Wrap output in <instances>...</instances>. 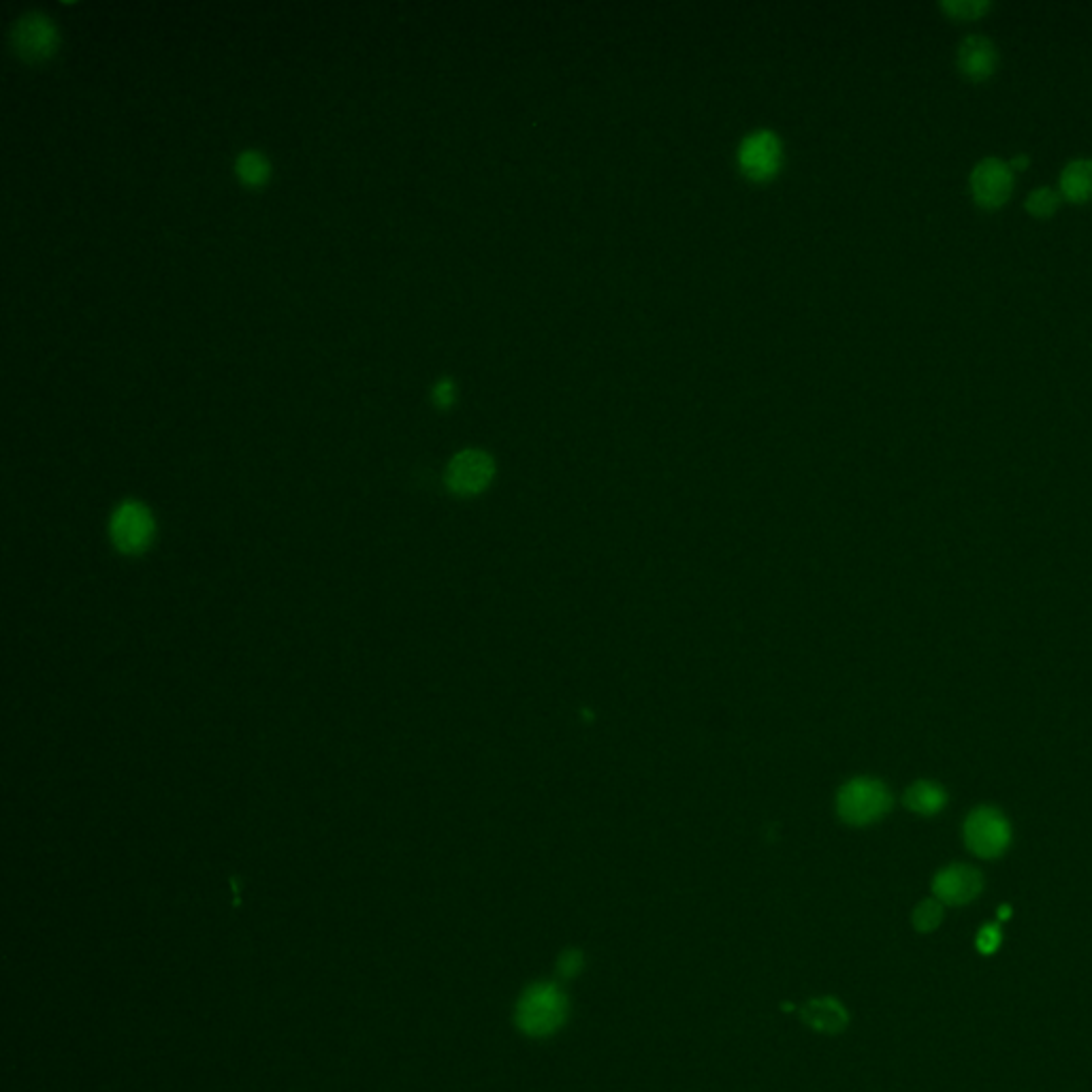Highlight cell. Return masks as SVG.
Returning <instances> with one entry per match:
<instances>
[{"label":"cell","mask_w":1092,"mask_h":1092,"mask_svg":"<svg viewBox=\"0 0 1092 1092\" xmlns=\"http://www.w3.org/2000/svg\"><path fill=\"white\" fill-rule=\"evenodd\" d=\"M892 809V793L870 777L847 781L837 793V813L849 826H868L879 822Z\"/></svg>","instance_id":"6da1fadb"},{"label":"cell","mask_w":1092,"mask_h":1092,"mask_svg":"<svg viewBox=\"0 0 1092 1092\" xmlns=\"http://www.w3.org/2000/svg\"><path fill=\"white\" fill-rule=\"evenodd\" d=\"M964 843L977 858H999L1010 849L1012 824L995 807H977L964 822Z\"/></svg>","instance_id":"7a4b0ae2"},{"label":"cell","mask_w":1092,"mask_h":1092,"mask_svg":"<svg viewBox=\"0 0 1092 1092\" xmlns=\"http://www.w3.org/2000/svg\"><path fill=\"white\" fill-rule=\"evenodd\" d=\"M971 192L983 210L1003 208L1014 192L1012 167L999 158H983L971 173Z\"/></svg>","instance_id":"3957f363"},{"label":"cell","mask_w":1092,"mask_h":1092,"mask_svg":"<svg viewBox=\"0 0 1092 1092\" xmlns=\"http://www.w3.org/2000/svg\"><path fill=\"white\" fill-rule=\"evenodd\" d=\"M495 474L493 459L482 451H461L446 467V486L461 498L478 495L488 486Z\"/></svg>","instance_id":"277c9868"},{"label":"cell","mask_w":1092,"mask_h":1092,"mask_svg":"<svg viewBox=\"0 0 1092 1092\" xmlns=\"http://www.w3.org/2000/svg\"><path fill=\"white\" fill-rule=\"evenodd\" d=\"M112 540L122 553H141L150 547L154 536V519L143 504L127 502L112 517Z\"/></svg>","instance_id":"5b68a950"},{"label":"cell","mask_w":1092,"mask_h":1092,"mask_svg":"<svg viewBox=\"0 0 1092 1092\" xmlns=\"http://www.w3.org/2000/svg\"><path fill=\"white\" fill-rule=\"evenodd\" d=\"M12 41H14L16 52L22 58H26L31 62H39V60L50 58L56 52L58 31L45 14L31 12V14L18 18V22L14 24Z\"/></svg>","instance_id":"8992f818"},{"label":"cell","mask_w":1092,"mask_h":1092,"mask_svg":"<svg viewBox=\"0 0 1092 1092\" xmlns=\"http://www.w3.org/2000/svg\"><path fill=\"white\" fill-rule=\"evenodd\" d=\"M983 889V877L975 866L950 864L941 868L933 881L935 899L941 905H969Z\"/></svg>","instance_id":"52a82bcc"},{"label":"cell","mask_w":1092,"mask_h":1092,"mask_svg":"<svg viewBox=\"0 0 1092 1092\" xmlns=\"http://www.w3.org/2000/svg\"><path fill=\"white\" fill-rule=\"evenodd\" d=\"M741 171L755 179H770L781 165V141L770 131H760L749 135L739 150Z\"/></svg>","instance_id":"ba28073f"},{"label":"cell","mask_w":1092,"mask_h":1092,"mask_svg":"<svg viewBox=\"0 0 1092 1092\" xmlns=\"http://www.w3.org/2000/svg\"><path fill=\"white\" fill-rule=\"evenodd\" d=\"M956 62L964 77L971 81H983L997 71L999 52L988 37L969 35L958 47Z\"/></svg>","instance_id":"9c48e42d"},{"label":"cell","mask_w":1092,"mask_h":1092,"mask_svg":"<svg viewBox=\"0 0 1092 1092\" xmlns=\"http://www.w3.org/2000/svg\"><path fill=\"white\" fill-rule=\"evenodd\" d=\"M905 805L912 813L931 818L945 809L947 791L935 781L920 779L914 785H909V789L905 791Z\"/></svg>","instance_id":"30bf717a"},{"label":"cell","mask_w":1092,"mask_h":1092,"mask_svg":"<svg viewBox=\"0 0 1092 1092\" xmlns=\"http://www.w3.org/2000/svg\"><path fill=\"white\" fill-rule=\"evenodd\" d=\"M1060 192L1071 204H1086L1092 198V160L1079 158L1069 162L1060 173Z\"/></svg>","instance_id":"8fae6325"},{"label":"cell","mask_w":1092,"mask_h":1092,"mask_svg":"<svg viewBox=\"0 0 1092 1092\" xmlns=\"http://www.w3.org/2000/svg\"><path fill=\"white\" fill-rule=\"evenodd\" d=\"M235 171H237V175H240L246 184H250V186H261L263 181H267V177H269V171H271V169H269V160H267L261 152H256V150H246V152H242V154L237 156V160H235Z\"/></svg>","instance_id":"7c38bea8"},{"label":"cell","mask_w":1092,"mask_h":1092,"mask_svg":"<svg viewBox=\"0 0 1092 1092\" xmlns=\"http://www.w3.org/2000/svg\"><path fill=\"white\" fill-rule=\"evenodd\" d=\"M1060 206V196L1054 188H1035L1029 198H1027V210L1037 216V218H1048L1052 216Z\"/></svg>","instance_id":"4fadbf2b"},{"label":"cell","mask_w":1092,"mask_h":1092,"mask_svg":"<svg viewBox=\"0 0 1092 1092\" xmlns=\"http://www.w3.org/2000/svg\"><path fill=\"white\" fill-rule=\"evenodd\" d=\"M992 5L990 3H983V0H947V3L941 5V9L952 18V20H960V22H969V20H979Z\"/></svg>","instance_id":"5bb4252c"},{"label":"cell","mask_w":1092,"mask_h":1092,"mask_svg":"<svg viewBox=\"0 0 1092 1092\" xmlns=\"http://www.w3.org/2000/svg\"><path fill=\"white\" fill-rule=\"evenodd\" d=\"M941 920H943V905L937 899L920 903L914 914V924L920 933L935 931L941 924Z\"/></svg>","instance_id":"9a60e30c"},{"label":"cell","mask_w":1092,"mask_h":1092,"mask_svg":"<svg viewBox=\"0 0 1092 1092\" xmlns=\"http://www.w3.org/2000/svg\"><path fill=\"white\" fill-rule=\"evenodd\" d=\"M1001 939H1003V937H1001L999 926L988 924V926H983V928L979 931V935H977V950H979L981 954H985V956H988V954H995V952L999 950V945H1001Z\"/></svg>","instance_id":"2e32d148"},{"label":"cell","mask_w":1092,"mask_h":1092,"mask_svg":"<svg viewBox=\"0 0 1092 1092\" xmlns=\"http://www.w3.org/2000/svg\"><path fill=\"white\" fill-rule=\"evenodd\" d=\"M432 395H434V402H436L438 406H442V408L451 406V404H453V400H455V384H453V380H451V378H440V380L436 382V386H434V392H432Z\"/></svg>","instance_id":"e0dca14e"}]
</instances>
